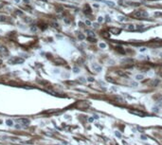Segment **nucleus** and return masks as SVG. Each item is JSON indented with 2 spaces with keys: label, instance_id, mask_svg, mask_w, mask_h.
I'll use <instances>...</instances> for the list:
<instances>
[{
  "label": "nucleus",
  "instance_id": "20",
  "mask_svg": "<svg viewBox=\"0 0 162 145\" xmlns=\"http://www.w3.org/2000/svg\"><path fill=\"white\" fill-rule=\"evenodd\" d=\"M115 135H116V137H118V138H121V135L120 132H118V131H116L115 132Z\"/></svg>",
  "mask_w": 162,
  "mask_h": 145
},
{
  "label": "nucleus",
  "instance_id": "3",
  "mask_svg": "<svg viewBox=\"0 0 162 145\" xmlns=\"http://www.w3.org/2000/svg\"><path fill=\"white\" fill-rule=\"evenodd\" d=\"M16 122H18V124H20V125H17L16 126L17 128L26 127V126H28L30 124V120H27V119H19V120H16Z\"/></svg>",
  "mask_w": 162,
  "mask_h": 145
},
{
  "label": "nucleus",
  "instance_id": "15",
  "mask_svg": "<svg viewBox=\"0 0 162 145\" xmlns=\"http://www.w3.org/2000/svg\"><path fill=\"white\" fill-rule=\"evenodd\" d=\"M6 20H7V17H6V16L0 15V21H1V22H4V21H6Z\"/></svg>",
  "mask_w": 162,
  "mask_h": 145
},
{
  "label": "nucleus",
  "instance_id": "21",
  "mask_svg": "<svg viewBox=\"0 0 162 145\" xmlns=\"http://www.w3.org/2000/svg\"><path fill=\"white\" fill-rule=\"evenodd\" d=\"M73 70H74V73H79L80 72V69H78V67H74Z\"/></svg>",
  "mask_w": 162,
  "mask_h": 145
},
{
  "label": "nucleus",
  "instance_id": "18",
  "mask_svg": "<svg viewBox=\"0 0 162 145\" xmlns=\"http://www.w3.org/2000/svg\"><path fill=\"white\" fill-rule=\"evenodd\" d=\"M103 20H104V19H103L102 16H99L98 17V22H99V23H102V22H103Z\"/></svg>",
  "mask_w": 162,
  "mask_h": 145
},
{
  "label": "nucleus",
  "instance_id": "5",
  "mask_svg": "<svg viewBox=\"0 0 162 145\" xmlns=\"http://www.w3.org/2000/svg\"><path fill=\"white\" fill-rule=\"evenodd\" d=\"M92 69H93L94 71H96V72H101L102 70V66L101 65L97 64V63H94V64L92 65Z\"/></svg>",
  "mask_w": 162,
  "mask_h": 145
},
{
  "label": "nucleus",
  "instance_id": "32",
  "mask_svg": "<svg viewBox=\"0 0 162 145\" xmlns=\"http://www.w3.org/2000/svg\"><path fill=\"white\" fill-rule=\"evenodd\" d=\"M15 2H17V3H18V2H19V0H15Z\"/></svg>",
  "mask_w": 162,
  "mask_h": 145
},
{
  "label": "nucleus",
  "instance_id": "4",
  "mask_svg": "<svg viewBox=\"0 0 162 145\" xmlns=\"http://www.w3.org/2000/svg\"><path fill=\"white\" fill-rule=\"evenodd\" d=\"M0 54L3 56H9L8 48L5 46H3V45H0Z\"/></svg>",
  "mask_w": 162,
  "mask_h": 145
},
{
  "label": "nucleus",
  "instance_id": "14",
  "mask_svg": "<svg viewBox=\"0 0 162 145\" xmlns=\"http://www.w3.org/2000/svg\"><path fill=\"white\" fill-rule=\"evenodd\" d=\"M99 47H100L101 48H106V44H105V43H100V45H99Z\"/></svg>",
  "mask_w": 162,
  "mask_h": 145
},
{
  "label": "nucleus",
  "instance_id": "10",
  "mask_svg": "<svg viewBox=\"0 0 162 145\" xmlns=\"http://www.w3.org/2000/svg\"><path fill=\"white\" fill-rule=\"evenodd\" d=\"M87 40L89 41V42H91V43H95L96 41H97L95 37H91V36H88V37H87Z\"/></svg>",
  "mask_w": 162,
  "mask_h": 145
},
{
  "label": "nucleus",
  "instance_id": "28",
  "mask_svg": "<svg viewBox=\"0 0 162 145\" xmlns=\"http://www.w3.org/2000/svg\"><path fill=\"white\" fill-rule=\"evenodd\" d=\"M93 118H95V119H99V116L98 115H94Z\"/></svg>",
  "mask_w": 162,
  "mask_h": 145
},
{
  "label": "nucleus",
  "instance_id": "26",
  "mask_svg": "<svg viewBox=\"0 0 162 145\" xmlns=\"http://www.w3.org/2000/svg\"><path fill=\"white\" fill-rule=\"evenodd\" d=\"M145 50H146V48H140V51H141V52L145 51Z\"/></svg>",
  "mask_w": 162,
  "mask_h": 145
},
{
  "label": "nucleus",
  "instance_id": "19",
  "mask_svg": "<svg viewBox=\"0 0 162 145\" xmlns=\"http://www.w3.org/2000/svg\"><path fill=\"white\" fill-rule=\"evenodd\" d=\"M122 48H120V47H118L117 48V49H118V51L120 52V53H124V49H121Z\"/></svg>",
  "mask_w": 162,
  "mask_h": 145
},
{
  "label": "nucleus",
  "instance_id": "33",
  "mask_svg": "<svg viewBox=\"0 0 162 145\" xmlns=\"http://www.w3.org/2000/svg\"><path fill=\"white\" fill-rule=\"evenodd\" d=\"M160 57H162V53H160Z\"/></svg>",
  "mask_w": 162,
  "mask_h": 145
},
{
  "label": "nucleus",
  "instance_id": "25",
  "mask_svg": "<svg viewBox=\"0 0 162 145\" xmlns=\"http://www.w3.org/2000/svg\"><path fill=\"white\" fill-rule=\"evenodd\" d=\"M31 30H32V31L37 30V28H35V27H32V28H31Z\"/></svg>",
  "mask_w": 162,
  "mask_h": 145
},
{
  "label": "nucleus",
  "instance_id": "29",
  "mask_svg": "<svg viewBox=\"0 0 162 145\" xmlns=\"http://www.w3.org/2000/svg\"><path fill=\"white\" fill-rule=\"evenodd\" d=\"M141 139H146L147 138L145 137V136H141Z\"/></svg>",
  "mask_w": 162,
  "mask_h": 145
},
{
  "label": "nucleus",
  "instance_id": "9",
  "mask_svg": "<svg viewBox=\"0 0 162 145\" xmlns=\"http://www.w3.org/2000/svg\"><path fill=\"white\" fill-rule=\"evenodd\" d=\"M118 20L120 22H124V21H126V17L125 16H122V15H119L118 16Z\"/></svg>",
  "mask_w": 162,
  "mask_h": 145
},
{
  "label": "nucleus",
  "instance_id": "12",
  "mask_svg": "<svg viewBox=\"0 0 162 145\" xmlns=\"http://www.w3.org/2000/svg\"><path fill=\"white\" fill-rule=\"evenodd\" d=\"M6 124H7L8 126H12L13 121H12V120H6Z\"/></svg>",
  "mask_w": 162,
  "mask_h": 145
},
{
  "label": "nucleus",
  "instance_id": "2",
  "mask_svg": "<svg viewBox=\"0 0 162 145\" xmlns=\"http://www.w3.org/2000/svg\"><path fill=\"white\" fill-rule=\"evenodd\" d=\"M25 62V60L22 57H12L9 60V64L11 65H21Z\"/></svg>",
  "mask_w": 162,
  "mask_h": 145
},
{
  "label": "nucleus",
  "instance_id": "30",
  "mask_svg": "<svg viewBox=\"0 0 162 145\" xmlns=\"http://www.w3.org/2000/svg\"><path fill=\"white\" fill-rule=\"evenodd\" d=\"M94 27H95V28H98L99 26H98V24H94Z\"/></svg>",
  "mask_w": 162,
  "mask_h": 145
},
{
  "label": "nucleus",
  "instance_id": "23",
  "mask_svg": "<svg viewBox=\"0 0 162 145\" xmlns=\"http://www.w3.org/2000/svg\"><path fill=\"white\" fill-rule=\"evenodd\" d=\"M85 25L90 26V25H91V22H90L89 20H86V21H85Z\"/></svg>",
  "mask_w": 162,
  "mask_h": 145
},
{
  "label": "nucleus",
  "instance_id": "24",
  "mask_svg": "<svg viewBox=\"0 0 162 145\" xmlns=\"http://www.w3.org/2000/svg\"><path fill=\"white\" fill-rule=\"evenodd\" d=\"M88 82H94V78L90 77V78H88Z\"/></svg>",
  "mask_w": 162,
  "mask_h": 145
},
{
  "label": "nucleus",
  "instance_id": "16",
  "mask_svg": "<svg viewBox=\"0 0 162 145\" xmlns=\"http://www.w3.org/2000/svg\"><path fill=\"white\" fill-rule=\"evenodd\" d=\"M78 38H79L80 40H84V35L83 33H79V34H78Z\"/></svg>",
  "mask_w": 162,
  "mask_h": 145
},
{
  "label": "nucleus",
  "instance_id": "31",
  "mask_svg": "<svg viewBox=\"0 0 162 145\" xmlns=\"http://www.w3.org/2000/svg\"><path fill=\"white\" fill-rule=\"evenodd\" d=\"M89 121H93V118H90V119H89Z\"/></svg>",
  "mask_w": 162,
  "mask_h": 145
},
{
  "label": "nucleus",
  "instance_id": "22",
  "mask_svg": "<svg viewBox=\"0 0 162 145\" xmlns=\"http://www.w3.org/2000/svg\"><path fill=\"white\" fill-rule=\"evenodd\" d=\"M155 16H162V12H155Z\"/></svg>",
  "mask_w": 162,
  "mask_h": 145
},
{
  "label": "nucleus",
  "instance_id": "27",
  "mask_svg": "<svg viewBox=\"0 0 162 145\" xmlns=\"http://www.w3.org/2000/svg\"><path fill=\"white\" fill-rule=\"evenodd\" d=\"M106 21H109V22L111 21V19H110V17H109V16H108V15L106 16Z\"/></svg>",
  "mask_w": 162,
  "mask_h": 145
},
{
  "label": "nucleus",
  "instance_id": "1",
  "mask_svg": "<svg viewBox=\"0 0 162 145\" xmlns=\"http://www.w3.org/2000/svg\"><path fill=\"white\" fill-rule=\"evenodd\" d=\"M136 18H139V19H144V18H147L148 16H149V13H148L146 11H137L136 12L133 14Z\"/></svg>",
  "mask_w": 162,
  "mask_h": 145
},
{
  "label": "nucleus",
  "instance_id": "7",
  "mask_svg": "<svg viewBox=\"0 0 162 145\" xmlns=\"http://www.w3.org/2000/svg\"><path fill=\"white\" fill-rule=\"evenodd\" d=\"M125 29L128 30H135V27H134V25H126Z\"/></svg>",
  "mask_w": 162,
  "mask_h": 145
},
{
  "label": "nucleus",
  "instance_id": "17",
  "mask_svg": "<svg viewBox=\"0 0 162 145\" xmlns=\"http://www.w3.org/2000/svg\"><path fill=\"white\" fill-rule=\"evenodd\" d=\"M131 85H133L134 87H138V84L137 83V82H131Z\"/></svg>",
  "mask_w": 162,
  "mask_h": 145
},
{
  "label": "nucleus",
  "instance_id": "13",
  "mask_svg": "<svg viewBox=\"0 0 162 145\" xmlns=\"http://www.w3.org/2000/svg\"><path fill=\"white\" fill-rule=\"evenodd\" d=\"M131 113L133 114H137V115H140V116H144V114L142 112H138V111H131Z\"/></svg>",
  "mask_w": 162,
  "mask_h": 145
},
{
  "label": "nucleus",
  "instance_id": "8",
  "mask_svg": "<svg viewBox=\"0 0 162 145\" xmlns=\"http://www.w3.org/2000/svg\"><path fill=\"white\" fill-rule=\"evenodd\" d=\"M143 79H144V75H142V74H138L136 76V80L137 81H141Z\"/></svg>",
  "mask_w": 162,
  "mask_h": 145
},
{
  "label": "nucleus",
  "instance_id": "11",
  "mask_svg": "<svg viewBox=\"0 0 162 145\" xmlns=\"http://www.w3.org/2000/svg\"><path fill=\"white\" fill-rule=\"evenodd\" d=\"M105 3L107 6H110V7H115V5H116L113 1H105Z\"/></svg>",
  "mask_w": 162,
  "mask_h": 145
},
{
  "label": "nucleus",
  "instance_id": "6",
  "mask_svg": "<svg viewBox=\"0 0 162 145\" xmlns=\"http://www.w3.org/2000/svg\"><path fill=\"white\" fill-rule=\"evenodd\" d=\"M109 30H110L111 33H113L115 35H119L121 32V30L120 29H117V28H111Z\"/></svg>",
  "mask_w": 162,
  "mask_h": 145
}]
</instances>
